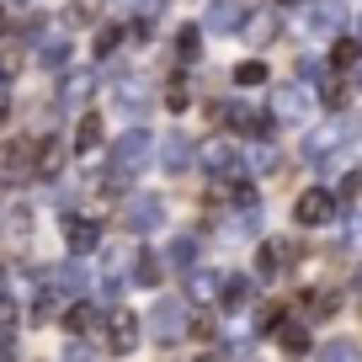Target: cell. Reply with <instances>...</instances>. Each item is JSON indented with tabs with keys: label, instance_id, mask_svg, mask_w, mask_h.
Returning a JSON list of instances; mask_svg holds the SVG:
<instances>
[{
	"label": "cell",
	"instance_id": "obj_1",
	"mask_svg": "<svg viewBox=\"0 0 362 362\" xmlns=\"http://www.w3.org/2000/svg\"><path fill=\"white\" fill-rule=\"evenodd\" d=\"M293 218H298L304 229H320L325 218H336V197H330V192H320V187H315V192H304V197L293 203Z\"/></svg>",
	"mask_w": 362,
	"mask_h": 362
},
{
	"label": "cell",
	"instance_id": "obj_2",
	"mask_svg": "<svg viewBox=\"0 0 362 362\" xmlns=\"http://www.w3.org/2000/svg\"><path fill=\"white\" fill-rule=\"evenodd\" d=\"M102 336H107V351H134L139 346V320L128 315V309H112Z\"/></svg>",
	"mask_w": 362,
	"mask_h": 362
},
{
	"label": "cell",
	"instance_id": "obj_3",
	"mask_svg": "<svg viewBox=\"0 0 362 362\" xmlns=\"http://www.w3.org/2000/svg\"><path fill=\"white\" fill-rule=\"evenodd\" d=\"M277 346H283L288 357H309V330L304 325H283L277 330Z\"/></svg>",
	"mask_w": 362,
	"mask_h": 362
},
{
	"label": "cell",
	"instance_id": "obj_4",
	"mask_svg": "<svg viewBox=\"0 0 362 362\" xmlns=\"http://www.w3.org/2000/svg\"><path fill=\"white\" fill-rule=\"evenodd\" d=\"M304 298H309V304H304V315H309V320L336 315V304H341V298H330V293H304Z\"/></svg>",
	"mask_w": 362,
	"mask_h": 362
},
{
	"label": "cell",
	"instance_id": "obj_5",
	"mask_svg": "<svg viewBox=\"0 0 362 362\" xmlns=\"http://www.w3.org/2000/svg\"><path fill=\"white\" fill-rule=\"evenodd\" d=\"M261 272H283V245H277V240H267V245H261Z\"/></svg>",
	"mask_w": 362,
	"mask_h": 362
},
{
	"label": "cell",
	"instance_id": "obj_6",
	"mask_svg": "<svg viewBox=\"0 0 362 362\" xmlns=\"http://www.w3.org/2000/svg\"><path fill=\"white\" fill-rule=\"evenodd\" d=\"M64 325H69V330H90V325H96V315H90L86 304H75V309L64 315Z\"/></svg>",
	"mask_w": 362,
	"mask_h": 362
},
{
	"label": "cell",
	"instance_id": "obj_7",
	"mask_svg": "<svg viewBox=\"0 0 362 362\" xmlns=\"http://www.w3.org/2000/svg\"><path fill=\"white\" fill-rule=\"evenodd\" d=\"M235 80H240V86H261V80H267V69H261V64H240Z\"/></svg>",
	"mask_w": 362,
	"mask_h": 362
},
{
	"label": "cell",
	"instance_id": "obj_8",
	"mask_svg": "<svg viewBox=\"0 0 362 362\" xmlns=\"http://www.w3.org/2000/svg\"><path fill=\"white\" fill-rule=\"evenodd\" d=\"M90 240H96V229H90V224H69V245H75V250H86Z\"/></svg>",
	"mask_w": 362,
	"mask_h": 362
},
{
	"label": "cell",
	"instance_id": "obj_9",
	"mask_svg": "<svg viewBox=\"0 0 362 362\" xmlns=\"http://www.w3.org/2000/svg\"><path fill=\"white\" fill-rule=\"evenodd\" d=\"M96 128H102V123H96V117H86V123H80V139H75V144H80V149H90V144H96V139H102V134H96Z\"/></svg>",
	"mask_w": 362,
	"mask_h": 362
},
{
	"label": "cell",
	"instance_id": "obj_10",
	"mask_svg": "<svg viewBox=\"0 0 362 362\" xmlns=\"http://www.w3.org/2000/svg\"><path fill=\"white\" fill-rule=\"evenodd\" d=\"M362 48L357 43H341V48H330V64H351V59H357Z\"/></svg>",
	"mask_w": 362,
	"mask_h": 362
},
{
	"label": "cell",
	"instance_id": "obj_11",
	"mask_svg": "<svg viewBox=\"0 0 362 362\" xmlns=\"http://www.w3.org/2000/svg\"><path fill=\"white\" fill-rule=\"evenodd\" d=\"M351 357H357L351 346H330V351H325V362H351Z\"/></svg>",
	"mask_w": 362,
	"mask_h": 362
},
{
	"label": "cell",
	"instance_id": "obj_12",
	"mask_svg": "<svg viewBox=\"0 0 362 362\" xmlns=\"http://www.w3.org/2000/svg\"><path fill=\"white\" fill-rule=\"evenodd\" d=\"M203 362H218V357H203Z\"/></svg>",
	"mask_w": 362,
	"mask_h": 362
}]
</instances>
